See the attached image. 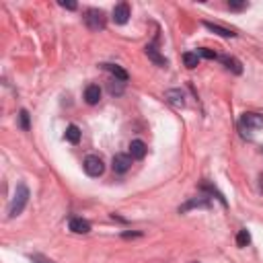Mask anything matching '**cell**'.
Listing matches in <instances>:
<instances>
[{"instance_id":"7a4b0ae2","label":"cell","mask_w":263,"mask_h":263,"mask_svg":"<svg viewBox=\"0 0 263 263\" xmlns=\"http://www.w3.org/2000/svg\"><path fill=\"white\" fill-rule=\"evenodd\" d=\"M83 169H85V173L88 177H101L103 171H105V165H103L101 157H97V154H88V157L85 159V163H83Z\"/></svg>"},{"instance_id":"ba28073f","label":"cell","mask_w":263,"mask_h":263,"mask_svg":"<svg viewBox=\"0 0 263 263\" xmlns=\"http://www.w3.org/2000/svg\"><path fill=\"white\" fill-rule=\"evenodd\" d=\"M146 144L142 142V140H132V144H130V157L132 159H136V161H142L144 157H146Z\"/></svg>"},{"instance_id":"2e32d148","label":"cell","mask_w":263,"mask_h":263,"mask_svg":"<svg viewBox=\"0 0 263 263\" xmlns=\"http://www.w3.org/2000/svg\"><path fill=\"white\" fill-rule=\"evenodd\" d=\"M64 136H66V140H68L70 144H79V142H81V130L76 128V126H68Z\"/></svg>"},{"instance_id":"6da1fadb","label":"cell","mask_w":263,"mask_h":263,"mask_svg":"<svg viewBox=\"0 0 263 263\" xmlns=\"http://www.w3.org/2000/svg\"><path fill=\"white\" fill-rule=\"evenodd\" d=\"M29 202V187L25 183H19L17 185V191H14V197H12V204H10V210H8V216L14 218V216H19L25 206Z\"/></svg>"},{"instance_id":"52a82bcc","label":"cell","mask_w":263,"mask_h":263,"mask_svg":"<svg viewBox=\"0 0 263 263\" xmlns=\"http://www.w3.org/2000/svg\"><path fill=\"white\" fill-rule=\"evenodd\" d=\"M85 101L88 105H97L101 101V88H99V85H88L85 88Z\"/></svg>"},{"instance_id":"8992f818","label":"cell","mask_w":263,"mask_h":263,"mask_svg":"<svg viewBox=\"0 0 263 263\" xmlns=\"http://www.w3.org/2000/svg\"><path fill=\"white\" fill-rule=\"evenodd\" d=\"M132 167V157L130 154H115L113 157V171L115 173H126L128 169Z\"/></svg>"},{"instance_id":"8fae6325","label":"cell","mask_w":263,"mask_h":263,"mask_svg":"<svg viewBox=\"0 0 263 263\" xmlns=\"http://www.w3.org/2000/svg\"><path fill=\"white\" fill-rule=\"evenodd\" d=\"M146 56H148L157 66H167V58L161 56V52L154 48V45H146Z\"/></svg>"},{"instance_id":"9c48e42d","label":"cell","mask_w":263,"mask_h":263,"mask_svg":"<svg viewBox=\"0 0 263 263\" xmlns=\"http://www.w3.org/2000/svg\"><path fill=\"white\" fill-rule=\"evenodd\" d=\"M68 228L72 230V233H76V235H87V233H90V224L87 220H83V218H72L68 222Z\"/></svg>"},{"instance_id":"603a6c76","label":"cell","mask_w":263,"mask_h":263,"mask_svg":"<svg viewBox=\"0 0 263 263\" xmlns=\"http://www.w3.org/2000/svg\"><path fill=\"white\" fill-rule=\"evenodd\" d=\"M60 6H62V8H68V10H74V8H76L74 2H64V0H60Z\"/></svg>"},{"instance_id":"277c9868","label":"cell","mask_w":263,"mask_h":263,"mask_svg":"<svg viewBox=\"0 0 263 263\" xmlns=\"http://www.w3.org/2000/svg\"><path fill=\"white\" fill-rule=\"evenodd\" d=\"M261 128H263V115H259V113H245L241 117V130L257 132Z\"/></svg>"},{"instance_id":"5bb4252c","label":"cell","mask_w":263,"mask_h":263,"mask_svg":"<svg viewBox=\"0 0 263 263\" xmlns=\"http://www.w3.org/2000/svg\"><path fill=\"white\" fill-rule=\"evenodd\" d=\"M220 60H222V64H224L228 70H233L235 74H241V72H243L241 62H239L237 58H233V56H224V58H220Z\"/></svg>"},{"instance_id":"ffe728a7","label":"cell","mask_w":263,"mask_h":263,"mask_svg":"<svg viewBox=\"0 0 263 263\" xmlns=\"http://www.w3.org/2000/svg\"><path fill=\"white\" fill-rule=\"evenodd\" d=\"M195 54H197V56H204V58H208V60H216V58H218V56H216V52H212V50H208V48H199Z\"/></svg>"},{"instance_id":"3957f363","label":"cell","mask_w":263,"mask_h":263,"mask_svg":"<svg viewBox=\"0 0 263 263\" xmlns=\"http://www.w3.org/2000/svg\"><path fill=\"white\" fill-rule=\"evenodd\" d=\"M85 23H87V27L90 31H101V29H105V14H103V10H99V8H88L85 12Z\"/></svg>"},{"instance_id":"9a60e30c","label":"cell","mask_w":263,"mask_h":263,"mask_svg":"<svg viewBox=\"0 0 263 263\" xmlns=\"http://www.w3.org/2000/svg\"><path fill=\"white\" fill-rule=\"evenodd\" d=\"M183 64L187 66L189 70H193V68L199 64V56H197L195 52H185V54H183Z\"/></svg>"},{"instance_id":"7402d4cb","label":"cell","mask_w":263,"mask_h":263,"mask_svg":"<svg viewBox=\"0 0 263 263\" xmlns=\"http://www.w3.org/2000/svg\"><path fill=\"white\" fill-rule=\"evenodd\" d=\"M228 8L230 10H243V8H247V2H235V0H230Z\"/></svg>"},{"instance_id":"d6986e66","label":"cell","mask_w":263,"mask_h":263,"mask_svg":"<svg viewBox=\"0 0 263 263\" xmlns=\"http://www.w3.org/2000/svg\"><path fill=\"white\" fill-rule=\"evenodd\" d=\"M109 92H111V95H121V92H123V83L121 81H111L109 83Z\"/></svg>"},{"instance_id":"ac0fdd59","label":"cell","mask_w":263,"mask_h":263,"mask_svg":"<svg viewBox=\"0 0 263 263\" xmlns=\"http://www.w3.org/2000/svg\"><path fill=\"white\" fill-rule=\"evenodd\" d=\"M195 206H197V208H199V206H202V208H208L210 204L206 202V199H193V202H189V204H185L183 208H179V212H187L189 208H195Z\"/></svg>"},{"instance_id":"e0dca14e","label":"cell","mask_w":263,"mask_h":263,"mask_svg":"<svg viewBox=\"0 0 263 263\" xmlns=\"http://www.w3.org/2000/svg\"><path fill=\"white\" fill-rule=\"evenodd\" d=\"M251 243V235H249V230H239V235H237V247H241V249H243V247H247V245H249Z\"/></svg>"},{"instance_id":"7c38bea8","label":"cell","mask_w":263,"mask_h":263,"mask_svg":"<svg viewBox=\"0 0 263 263\" xmlns=\"http://www.w3.org/2000/svg\"><path fill=\"white\" fill-rule=\"evenodd\" d=\"M204 27L206 29H210L212 33H216V35H220V37H235L237 33L235 31H230V29H226V27H220V25H214V23H204Z\"/></svg>"},{"instance_id":"30bf717a","label":"cell","mask_w":263,"mask_h":263,"mask_svg":"<svg viewBox=\"0 0 263 263\" xmlns=\"http://www.w3.org/2000/svg\"><path fill=\"white\" fill-rule=\"evenodd\" d=\"M103 70H107V72H111L113 76H115V81H121V83H128V72L123 70L121 66H117V64H103Z\"/></svg>"},{"instance_id":"4fadbf2b","label":"cell","mask_w":263,"mask_h":263,"mask_svg":"<svg viewBox=\"0 0 263 263\" xmlns=\"http://www.w3.org/2000/svg\"><path fill=\"white\" fill-rule=\"evenodd\" d=\"M165 99L171 103V105H175V107H183V105H185L183 92H181V90H167V92H165Z\"/></svg>"},{"instance_id":"44dd1931","label":"cell","mask_w":263,"mask_h":263,"mask_svg":"<svg viewBox=\"0 0 263 263\" xmlns=\"http://www.w3.org/2000/svg\"><path fill=\"white\" fill-rule=\"evenodd\" d=\"M19 115H21V128H23V130H29V113L23 109Z\"/></svg>"},{"instance_id":"5b68a950","label":"cell","mask_w":263,"mask_h":263,"mask_svg":"<svg viewBox=\"0 0 263 263\" xmlns=\"http://www.w3.org/2000/svg\"><path fill=\"white\" fill-rule=\"evenodd\" d=\"M130 21V6L128 2H119L113 8V23L115 25H126Z\"/></svg>"}]
</instances>
